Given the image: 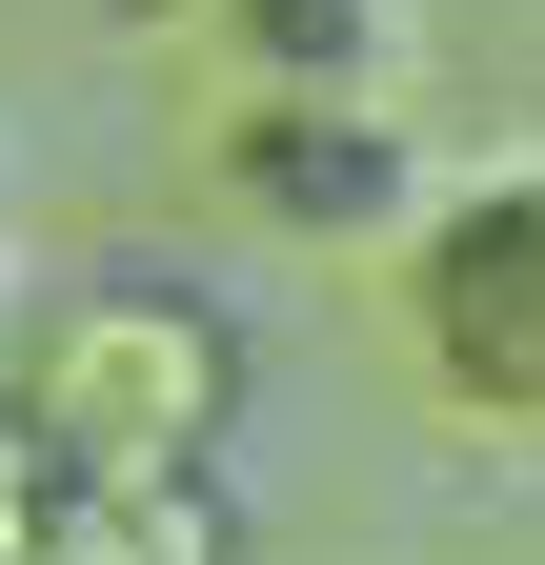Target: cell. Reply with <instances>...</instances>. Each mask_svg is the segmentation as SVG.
Returning <instances> with one entry per match:
<instances>
[{"instance_id": "3957f363", "label": "cell", "mask_w": 545, "mask_h": 565, "mask_svg": "<svg viewBox=\"0 0 545 565\" xmlns=\"http://www.w3.org/2000/svg\"><path fill=\"white\" fill-rule=\"evenodd\" d=\"M243 102H404V0H223Z\"/></svg>"}, {"instance_id": "7a4b0ae2", "label": "cell", "mask_w": 545, "mask_h": 565, "mask_svg": "<svg viewBox=\"0 0 545 565\" xmlns=\"http://www.w3.org/2000/svg\"><path fill=\"white\" fill-rule=\"evenodd\" d=\"M223 202L263 243H323V263H364L425 223V141H404V102H243L223 121Z\"/></svg>"}, {"instance_id": "6da1fadb", "label": "cell", "mask_w": 545, "mask_h": 565, "mask_svg": "<svg viewBox=\"0 0 545 565\" xmlns=\"http://www.w3.org/2000/svg\"><path fill=\"white\" fill-rule=\"evenodd\" d=\"M404 323H425L445 404H485V424L545 404V182L525 162L425 182V223H404Z\"/></svg>"}]
</instances>
